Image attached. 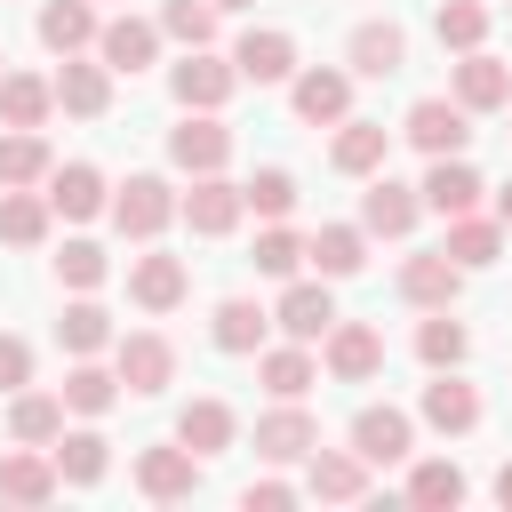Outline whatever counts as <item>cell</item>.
Listing matches in <instances>:
<instances>
[{
    "label": "cell",
    "instance_id": "obj_21",
    "mask_svg": "<svg viewBox=\"0 0 512 512\" xmlns=\"http://www.w3.org/2000/svg\"><path fill=\"white\" fill-rule=\"evenodd\" d=\"M56 488H64V472H56L48 448H24V440H16V456H0V496H8V504H48Z\"/></svg>",
    "mask_w": 512,
    "mask_h": 512
},
{
    "label": "cell",
    "instance_id": "obj_1",
    "mask_svg": "<svg viewBox=\"0 0 512 512\" xmlns=\"http://www.w3.org/2000/svg\"><path fill=\"white\" fill-rule=\"evenodd\" d=\"M400 136H408L424 160H448V152H464V144H472V112H464L456 96H416V104H408V120H400Z\"/></svg>",
    "mask_w": 512,
    "mask_h": 512
},
{
    "label": "cell",
    "instance_id": "obj_5",
    "mask_svg": "<svg viewBox=\"0 0 512 512\" xmlns=\"http://www.w3.org/2000/svg\"><path fill=\"white\" fill-rule=\"evenodd\" d=\"M416 216H424V192L376 168V176H368V192H360V232H376V240H408V232H416Z\"/></svg>",
    "mask_w": 512,
    "mask_h": 512
},
{
    "label": "cell",
    "instance_id": "obj_36",
    "mask_svg": "<svg viewBox=\"0 0 512 512\" xmlns=\"http://www.w3.org/2000/svg\"><path fill=\"white\" fill-rule=\"evenodd\" d=\"M232 432H240V424H232V408H224V400H192V408L176 416V440H184L192 456H224V448H232Z\"/></svg>",
    "mask_w": 512,
    "mask_h": 512
},
{
    "label": "cell",
    "instance_id": "obj_16",
    "mask_svg": "<svg viewBox=\"0 0 512 512\" xmlns=\"http://www.w3.org/2000/svg\"><path fill=\"white\" fill-rule=\"evenodd\" d=\"M312 448H320V424H312L296 400H280L272 416H256V456H264V464H304Z\"/></svg>",
    "mask_w": 512,
    "mask_h": 512
},
{
    "label": "cell",
    "instance_id": "obj_45",
    "mask_svg": "<svg viewBox=\"0 0 512 512\" xmlns=\"http://www.w3.org/2000/svg\"><path fill=\"white\" fill-rule=\"evenodd\" d=\"M104 272H112V256H104L96 240H64V256H56V280H64V288L88 296V288H104Z\"/></svg>",
    "mask_w": 512,
    "mask_h": 512
},
{
    "label": "cell",
    "instance_id": "obj_11",
    "mask_svg": "<svg viewBox=\"0 0 512 512\" xmlns=\"http://www.w3.org/2000/svg\"><path fill=\"white\" fill-rule=\"evenodd\" d=\"M320 360H328L336 384H368V376L384 368V336H376L368 320H336V328L320 336Z\"/></svg>",
    "mask_w": 512,
    "mask_h": 512
},
{
    "label": "cell",
    "instance_id": "obj_24",
    "mask_svg": "<svg viewBox=\"0 0 512 512\" xmlns=\"http://www.w3.org/2000/svg\"><path fill=\"white\" fill-rule=\"evenodd\" d=\"M304 264H312L320 280H352V272L368 264V232H360V224H320V232L304 240Z\"/></svg>",
    "mask_w": 512,
    "mask_h": 512
},
{
    "label": "cell",
    "instance_id": "obj_10",
    "mask_svg": "<svg viewBox=\"0 0 512 512\" xmlns=\"http://www.w3.org/2000/svg\"><path fill=\"white\" fill-rule=\"evenodd\" d=\"M272 328L296 336V344H320V336L336 328V296H328V280H288L280 304H272Z\"/></svg>",
    "mask_w": 512,
    "mask_h": 512
},
{
    "label": "cell",
    "instance_id": "obj_7",
    "mask_svg": "<svg viewBox=\"0 0 512 512\" xmlns=\"http://www.w3.org/2000/svg\"><path fill=\"white\" fill-rule=\"evenodd\" d=\"M168 160H176L184 176H216V168L232 160V128H224L216 112H184V120L168 128Z\"/></svg>",
    "mask_w": 512,
    "mask_h": 512
},
{
    "label": "cell",
    "instance_id": "obj_13",
    "mask_svg": "<svg viewBox=\"0 0 512 512\" xmlns=\"http://www.w3.org/2000/svg\"><path fill=\"white\" fill-rule=\"evenodd\" d=\"M344 64H352L360 80H392V72L408 64V32H400L392 16H368V24H352V40H344Z\"/></svg>",
    "mask_w": 512,
    "mask_h": 512
},
{
    "label": "cell",
    "instance_id": "obj_26",
    "mask_svg": "<svg viewBox=\"0 0 512 512\" xmlns=\"http://www.w3.org/2000/svg\"><path fill=\"white\" fill-rule=\"evenodd\" d=\"M424 192V208H440V216H464V208H480V168H464V152H448V160H432V176L416 184Z\"/></svg>",
    "mask_w": 512,
    "mask_h": 512
},
{
    "label": "cell",
    "instance_id": "obj_35",
    "mask_svg": "<svg viewBox=\"0 0 512 512\" xmlns=\"http://www.w3.org/2000/svg\"><path fill=\"white\" fill-rule=\"evenodd\" d=\"M264 328H272V312H264V304H248V296H224V304H216V320H208L216 352H256V344H264Z\"/></svg>",
    "mask_w": 512,
    "mask_h": 512
},
{
    "label": "cell",
    "instance_id": "obj_15",
    "mask_svg": "<svg viewBox=\"0 0 512 512\" xmlns=\"http://www.w3.org/2000/svg\"><path fill=\"white\" fill-rule=\"evenodd\" d=\"M456 104L464 112H504L512 104V64L488 56V48H464L456 56Z\"/></svg>",
    "mask_w": 512,
    "mask_h": 512
},
{
    "label": "cell",
    "instance_id": "obj_49",
    "mask_svg": "<svg viewBox=\"0 0 512 512\" xmlns=\"http://www.w3.org/2000/svg\"><path fill=\"white\" fill-rule=\"evenodd\" d=\"M496 224H504V232H512V184H504V192H496Z\"/></svg>",
    "mask_w": 512,
    "mask_h": 512
},
{
    "label": "cell",
    "instance_id": "obj_17",
    "mask_svg": "<svg viewBox=\"0 0 512 512\" xmlns=\"http://www.w3.org/2000/svg\"><path fill=\"white\" fill-rule=\"evenodd\" d=\"M456 288H464V264H456L448 248H432V256H408V264H400V296H408L416 312L456 304Z\"/></svg>",
    "mask_w": 512,
    "mask_h": 512
},
{
    "label": "cell",
    "instance_id": "obj_31",
    "mask_svg": "<svg viewBox=\"0 0 512 512\" xmlns=\"http://www.w3.org/2000/svg\"><path fill=\"white\" fill-rule=\"evenodd\" d=\"M96 8L88 0H48L40 8V48H56V56H80V48H96Z\"/></svg>",
    "mask_w": 512,
    "mask_h": 512
},
{
    "label": "cell",
    "instance_id": "obj_19",
    "mask_svg": "<svg viewBox=\"0 0 512 512\" xmlns=\"http://www.w3.org/2000/svg\"><path fill=\"white\" fill-rule=\"evenodd\" d=\"M336 176H376L392 160V128L384 120H336V144H328Z\"/></svg>",
    "mask_w": 512,
    "mask_h": 512
},
{
    "label": "cell",
    "instance_id": "obj_41",
    "mask_svg": "<svg viewBox=\"0 0 512 512\" xmlns=\"http://www.w3.org/2000/svg\"><path fill=\"white\" fill-rule=\"evenodd\" d=\"M464 352H472V336H464V320H448V304L416 328V360L424 368H464Z\"/></svg>",
    "mask_w": 512,
    "mask_h": 512
},
{
    "label": "cell",
    "instance_id": "obj_40",
    "mask_svg": "<svg viewBox=\"0 0 512 512\" xmlns=\"http://www.w3.org/2000/svg\"><path fill=\"white\" fill-rule=\"evenodd\" d=\"M120 392H128V384H120V368H96V352L64 376V408H80V416H104Z\"/></svg>",
    "mask_w": 512,
    "mask_h": 512
},
{
    "label": "cell",
    "instance_id": "obj_44",
    "mask_svg": "<svg viewBox=\"0 0 512 512\" xmlns=\"http://www.w3.org/2000/svg\"><path fill=\"white\" fill-rule=\"evenodd\" d=\"M240 192H248V216H264V224H280V216L296 208V176H288V168H256Z\"/></svg>",
    "mask_w": 512,
    "mask_h": 512
},
{
    "label": "cell",
    "instance_id": "obj_30",
    "mask_svg": "<svg viewBox=\"0 0 512 512\" xmlns=\"http://www.w3.org/2000/svg\"><path fill=\"white\" fill-rule=\"evenodd\" d=\"M56 432H64V392H16L8 400V440L56 448Z\"/></svg>",
    "mask_w": 512,
    "mask_h": 512
},
{
    "label": "cell",
    "instance_id": "obj_4",
    "mask_svg": "<svg viewBox=\"0 0 512 512\" xmlns=\"http://www.w3.org/2000/svg\"><path fill=\"white\" fill-rule=\"evenodd\" d=\"M288 104H296V120L336 128V120H352V72H336V64H296Z\"/></svg>",
    "mask_w": 512,
    "mask_h": 512
},
{
    "label": "cell",
    "instance_id": "obj_29",
    "mask_svg": "<svg viewBox=\"0 0 512 512\" xmlns=\"http://www.w3.org/2000/svg\"><path fill=\"white\" fill-rule=\"evenodd\" d=\"M440 248H448V256H456L464 272H488V264L504 256V224H496V216H472V208H464V216H448V240H440Z\"/></svg>",
    "mask_w": 512,
    "mask_h": 512
},
{
    "label": "cell",
    "instance_id": "obj_50",
    "mask_svg": "<svg viewBox=\"0 0 512 512\" xmlns=\"http://www.w3.org/2000/svg\"><path fill=\"white\" fill-rule=\"evenodd\" d=\"M496 504H512V464H504V472H496Z\"/></svg>",
    "mask_w": 512,
    "mask_h": 512
},
{
    "label": "cell",
    "instance_id": "obj_23",
    "mask_svg": "<svg viewBox=\"0 0 512 512\" xmlns=\"http://www.w3.org/2000/svg\"><path fill=\"white\" fill-rule=\"evenodd\" d=\"M56 104H64L72 120H104V104H112V64H104V56H96V64L64 56V72H56Z\"/></svg>",
    "mask_w": 512,
    "mask_h": 512
},
{
    "label": "cell",
    "instance_id": "obj_33",
    "mask_svg": "<svg viewBox=\"0 0 512 512\" xmlns=\"http://www.w3.org/2000/svg\"><path fill=\"white\" fill-rule=\"evenodd\" d=\"M48 456H56V472H64L72 488H96V480L112 472V440H104V432H56Z\"/></svg>",
    "mask_w": 512,
    "mask_h": 512
},
{
    "label": "cell",
    "instance_id": "obj_14",
    "mask_svg": "<svg viewBox=\"0 0 512 512\" xmlns=\"http://www.w3.org/2000/svg\"><path fill=\"white\" fill-rule=\"evenodd\" d=\"M200 464H208V456H192L184 440H176V448H144V456H136V488H144L152 504H184V496L200 488Z\"/></svg>",
    "mask_w": 512,
    "mask_h": 512
},
{
    "label": "cell",
    "instance_id": "obj_32",
    "mask_svg": "<svg viewBox=\"0 0 512 512\" xmlns=\"http://www.w3.org/2000/svg\"><path fill=\"white\" fill-rule=\"evenodd\" d=\"M56 112V80L40 72H0V128H40Z\"/></svg>",
    "mask_w": 512,
    "mask_h": 512
},
{
    "label": "cell",
    "instance_id": "obj_12",
    "mask_svg": "<svg viewBox=\"0 0 512 512\" xmlns=\"http://www.w3.org/2000/svg\"><path fill=\"white\" fill-rule=\"evenodd\" d=\"M368 472H376V464H368L360 448H312V456H304V488H312L320 504H360V496H368Z\"/></svg>",
    "mask_w": 512,
    "mask_h": 512
},
{
    "label": "cell",
    "instance_id": "obj_6",
    "mask_svg": "<svg viewBox=\"0 0 512 512\" xmlns=\"http://www.w3.org/2000/svg\"><path fill=\"white\" fill-rule=\"evenodd\" d=\"M168 88H176L184 112H224V96L240 88V64H224V56H208V48H184V64L168 72Z\"/></svg>",
    "mask_w": 512,
    "mask_h": 512
},
{
    "label": "cell",
    "instance_id": "obj_47",
    "mask_svg": "<svg viewBox=\"0 0 512 512\" xmlns=\"http://www.w3.org/2000/svg\"><path fill=\"white\" fill-rule=\"evenodd\" d=\"M24 384H32V344L0 336V392H24Z\"/></svg>",
    "mask_w": 512,
    "mask_h": 512
},
{
    "label": "cell",
    "instance_id": "obj_8",
    "mask_svg": "<svg viewBox=\"0 0 512 512\" xmlns=\"http://www.w3.org/2000/svg\"><path fill=\"white\" fill-rule=\"evenodd\" d=\"M176 216H184L200 240H224V232L248 216V192H240V184L216 168V176H192V192H184V208H176Z\"/></svg>",
    "mask_w": 512,
    "mask_h": 512
},
{
    "label": "cell",
    "instance_id": "obj_25",
    "mask_svg": "<svg viewBox=\"0 0 512 512\" xmlns=\"http://www.w3.org/2000/svg\"><path fill=\"white\" fill-rule=\"evenodd\" d=\"M424 424H432V432H472V424H480V392H472L456 368H432V384H424Z\"/></svg>",
    "mask_w": 512,
    "mask_h": 512
},
{
    "label": "cell",
    "instance_id": "obj_38",
    "mask_svg": "<svg viewBox=\"0 0 512 512\" xmlns=\"http://www.w3.org/2000/svg\"><path fill=\"white\" fill-rule=\"evenodd\" d=\"M56 344H64L72 360H88V352H104V344H112V312H104L96 296H80V304H64V320H56Z\"/></svg>",
    "mask_w": 512,
    "mask_h": 512
},
{
    "label": "cell",
    "instance_id": "obj_2",
    "mask_svg": "<svg viewBox=\"0 0 512 512\" xmlns=\"http://www.w3.org/2000/svg\"><path fill=\"white\" fill-rule=\"evenodd\" d=\"M176 208H184V200L168 192V176H128V184L112 192V224H120V240H160Z\"/></svg>",
    "mask_w": 512,
    "mask_h": 512
},
{
    "label": "cell",
    "instance_id": "obj_43",
    "mask_svg": "<svg viewBox=\"0 0 512 512\" xmlns=\"http://www.w3.org/2000/svg\"><path fill=\"white\" fill-rule=\"evenodd\" d=\"M216 16H224L216 0H168V8H160V32L184 40V48H208V40H216Z\"/></svg>",
    "mask_w": 512,
    "mask_h": 512
},
{
    "label": "cell",
    "instance_id": "obj_18",
    "mask_svg": "<svg viewBox=\"0 0 512 512\" xmlns=\"http://www.w3.org/2000/svg\"><path fill=\"white\" fill-rule=\"evenodd\" d=\"M232 64H240V80H256V88L296 80V40H288V32H272V24H256V32H240Z\"/></svg>",
    "mask_w": 512,
    "mask_h": 512
},
{
    "label": "cell",
    "instance_id": "obj_27",
    "mask_svg": "<svg viewBox=\"0 0 512 512\" xmlns=\"http://www.w3.org/2000/svg\"><path fill=\"white\" fill-rule=\"evenodd\" d=\"M184 288H192V280H184V256H136V264H128V296H136L144 312H176Z\"/></svg>",
    "mask_w": 512,
    "mask_h": 512
},
{
    "label": "cell",
    "instance_id": "obj_48",
    "mask_svg": "<svg viewBox=\"0 0 512 512\" xmlns=\"http://www.w3.org/2000/svg\"><path fill=\"white\" fill-rule=\"evenodd\" d=\"M240 504H248V512H280V504H296V488H288V480H248Z\"/></svg>",
    "mask_w": 512,
    "mask_h": 512
},
{
    "label": "cell",
    "instance_id": "obj_3",
    "mask_svg": "<svg viewBox=\"0 0 512 512\" xmlns=\"http://www.w3.org/2000/svg\"><path fill=\"white\" fill-rule=\"evenodd\" d=\"M112 368H120V384H128L136 400H152V392H168V384H176V344H168V336H152V328L112 336Z\"/></svg>",
    "mask_w": 512,
    "mask_h": 512
},
{
    "label": "cell",
    "instance_id": "obj_28",
    "mask_svg": "<svg viewBox=\"0 0 512 512\" xmlns=\"http://www.w3.org/2000/svg\"><path fill=\"white\" fill-rule=\"evenodd\" d=\"M256 376H264V392L272 400H304L312 384H320V360H312V344H280V352H256Z\"/></svg>",
    "mask_w": 512,
    "mask_h": 512
},
{
    "label": "cell",
    "instance_id": "obj_52",
    "mask_svg": "<svg viewBox=\"0 0 512 512\" xmlns=\"http://www.w3.org/2000/svg\"><path fill=\"white\" fill-rule=\"evenodd\" d=\"M0 64H8V56H0Z\"/></svg>",
    "mask_w": 512,
    "mask_h": 512
},
{
    "label": "cell",
    "instance_id": "obj_22",
    "mask_svg": "<svg viewBox=\"0 0 512 512\" xmlns=\"http://www.w3.org/2000/svg\"><path fill=\"white\" fill-rule=\"evenodd\" d=\"M96 56H104L112 72H144V64L160 56V24H152V16H112V24L96 32Z\"/></svg>",
    "mask_w": 512,
    "mask_h": 512
},
{
    "label": "cell",
    "instance_id": "obj_51",
    "mask_svg": "<svg viewBox=\"0 0 512 512\" xmlns=\"http://www.w3.org/2000/svg\"><path fill=\"white\" fill-rule=\"evenodd\" d=\"M216 8H248V0H216Z\"/></svg>",
    "mask_w": 512,
    "mask_h": 512
},
{
    "label": "cell",
    "instance_id": "obj_9",
    "mask_svg": "<svg viewBox=\"0 0 512 512\" xmlns=\"http://www.w3.org/2000/svg\"><path fill=\"white\" fill-rule=\"evenodd\" d=\"M352 448H360L368 464H408V456H416V416L392 408V400H376V408L352 416Z\"/></svg>",
    "mask_w": 512,
    "mask_h": 512
},
{
    "label": "cell",
    "instance_id": "obj_42",
    "mask_svg": "<svg viewBox=\"0 0 512 512\" xmlns=\"http://www.w3.org/2000/svg\"><path fill=\"white\" fill-rule=\"evenodd\" d=\"M432 32H440V48L464 56V48L488 40V8H480V0H440V8H432Z\"/></svg>",
    "mask_w": 512,
    "mask_h": 512
},
{
    "label": "cell",
    "instance_id": "obj_39",
    "mask_svg": "<svg viewBox=\"0 0 512 512\" xmlns=\"http://www.w3.org/2000/svg\"><path fill=\"white\" fill-rule=\"evenodd\" d=\"M408 504H424V512H456V504H464V472H456L448 456L408 464Z\"/></svg>",
    "mask_w": 512,
    "mask_h": 512
},
{
    "label": "cell",
    "instance_id": "obj_34",
    "mask_svg": "<svg viewBox=\"0 0 512 512\" xmlns=\"http://www.w3.org/2000/svg\"><path fill=\"white\" fill-rule=\"evenodd\" d=\"M48 144H40V128H8L0 136V192H24V184H48Z\"/></svg>",
    "mask_w": 512,
    "mask_h": 512
},
{
    "label": "cell",
    "instance_id": "obj_20",
    "mask_svg": "<svg viewBox=\"0 0 512 512\" xmlns=\"http://www.w3.org/2000/svg\"><path fill=\"white\" fill-rule=\"evenodd\" d=\"M48 208L72 216V224H88V216L112 208V192H104V176H96L88 160H64V168H48Z\"/></svg>",
    "mask_w": 512,
    "mask_h": 512
},
{
    "label": "cell",
    "instance_id": "obj_46",
    "mask_svg": "<svg viewBox=\"0 0 512 512\" xmlns=\"http://www.w3.org/2000/svg\"><path fill=\"white\" fill-rule=\"evenodd\" d=\"M296 264H304V240H296L288 224H264V232H256V272H272V280H296Z\"/></svg>",
    "mask_w": 512,
    "mask_h": 512
},
{
    "label": "cell",
    "instance_id": "obj_37",
    "mask_svg": "<svg viewBox=\"0 0 512 512\" xmlns=\"http://www.w3.org/2000/svg\"><path fill=\"white\" fill-rule=\"evenodd\" d=\"M48 216H56L48 192H32V184H24V192H0V240H8V248H40V240H48Z\"/></svg>",
    "mask_w": 512,
    "mask_h": 512
}]
</instances>
